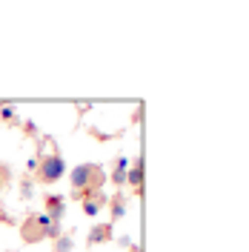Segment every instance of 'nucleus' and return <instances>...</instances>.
Here are the masks:
<instances>
[{"label":"nucleus","instance_id":"f257e3e1","mask_svg":"<svg viewBox=\"0 0 249 252\" xmlns=\"http://www.w3.org/2000/svg\"><path fill=\"white\" fill-rule=\"evenodd\" d=\"M106 184V175L100 166H94V163H78L75 169H72V187L78 195H94V192H100V187Z\"/></svg>","mask_w":249,"mask_h":252},{"label":"nucleus","instance_id":"f03ea898","mask_svg":"<svg viewBox=\"0 0 249 252\" xmlns=\"http://www.w3.org/2000/svg\"><path fill=\"white\" fill-rule=\"evenodd\" d=\"M63 172H66V160H63L58 152L46 155L37 163V181H40V184H55V181L63 178Z\"/></svg>","mask_w":249,"mask_h":252},{"label":"nucleus","instance_id":"7ed1b4c3","mask_svg":"<svg viewBox=\"0 0 249 252\" xmlns=\"http://www.w3.org/2000/svg\"><path fill=\"white\" fill-rule=\"evenodd\" d=\"M63 212H66V198L63 195H49L46 198V215L52 223H61Z\"/></svg>","mask_w":249,"mask_h":252},{"label":"nucleus","instance_id":"20e7f679","mask_svg":"<svg viewBox=\"0 0 249 252\" xmlns=\"http://www.w3.org/2000/svg\"><path fill=\"white\" fill-rule=\"evenodd\" d=\"M20 232H23V241H43V238H46L43 226L34 220V215H31V218H26V223H23V229H20Z\"/></svg>","mask_w":249,"mask_h":252},{"label":"nucleus","instance_id":"39448f33","mask_svg":"<svg viewBox=\"0 0 249 252\" xmlns=\"http://www.w3.org/2000/svg\"><path fill=\"white\" fill-rule=\"evenodd\" d=\"M103 195L100 192H94V195H86L83 198V215H89V218H97L100 215V206H103Z\"/></svg>","mask_w":249,"mask_h":252},{"label":"nucleus","instance_id":"423d86ee","mask_svg":"<svg viewBox=\"0 0 249 252\" xmlns=\"http://www.w3.org/2000/svg\"><path fill=\"white\" fill-rule=\"evenodd\" d=\"M129 166H132V163H129V158H124V155L115 160V172L109 175V181L115 187H124L126 184V169H129Z\"/></svg>","mask_w":249,"mask_h":252},{"label":"nucleus","instance_id":"0eeeda50","mask_svg":"<svg viewBox=\"0 0 249 252\" xmlns=\"http://www.w3.org/2000/svg\"><path fill=\"white\" fill-rule=\"evenodd\" d=\"M126 184H129V187H135V189L143 184V169H140V163H135V166H129V169H126Z\"/></svg>","mask_w":249,"mask_h":252},{"label":"nucleus","instance_id":"6e6552de","mask_svg":"<svg viewBox=\"0 0 249 252\" xmlns=\"http://www.w3.org/2000/svg\"><path fill=\"white\" fill-rule=\"evenodd\" d=\"M72 250H75V238L72 235H63L61 232L55 238V252H72Z\"/></svg>","mask_w":249,"mask_h":252},{"label":"nucleus","instance_id":"1a4fd4ad","mask_svg":"<svg viewBox=\"0 0 249 252\" xmlns=\"http://www.w3.org/2000/svg\"><path fill=\"white\" fill-rule=\"evenodd\" d=\"M109 238V226H94L89 232V244H97V241H106Z\"/></svg>","mask_w":249,"mask_h":252},{"label":"nucleus","instance_id":"9d476101","mask_svg":"<svg viewBox=\"0 0 249 252\" xmlns=\"http://www.w3.org/2000/svg\"><path fill=\"white\" fill-rule=\"evenodd\" d=\"M124 215H126V204H124V198H115V201H112V220L124 218Z\"/></svg>","mask_w":249,"mask_h":252},{"label":"nucleus","instance_id":"9b49d317","mask_svg":"<svg viewBox=\"0 0 249 252\" xmlns=\"http://www.w3.org/2000/svg\"><path fill=\"white\" fill-rule=\"evenodd\" d=\"M20 195H23V198H31V195H34V184H31V181H23V184H20Z\"/></svg>","mask_w":249,"mask_h":252},{"label":"nucleus","instance_id":"f8f14e48","mask_svg":"<svg viewBox=\"0 0 249 252\" xmlns=\"http://www.w3.org/2000/svg\"><path fill=\"white\" fill-rule=\"evenodd\" d=\"M0 115H3V121H9V118H15V106H3V109H0Z\"/></svg>","mask_w":249,"mask_h":252},{"label":"nucleus","instance_id":"ddd939ff","mask_svg":"<svg viewBox=\"0 0 249 252\" xmlns=\"http://www.w3.org/2000/svg\"><path fill=\"white\" fill-rule=\"evenodd\" d=\"M132 252H140V250H138V247H135V250H132Z\"/></svg>","mask_w":249,"mask_h":252}]
</instances>
